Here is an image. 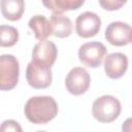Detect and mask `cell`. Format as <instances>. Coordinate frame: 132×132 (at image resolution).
<instances>
[{"label":"cell","instance_id":"6da1fadb","mask_svg":"<svg viewBox=\"0 0 132 132\" xmlns=\"http://www.w3.org/2000/svg\"><path fill=\"white\" fill-rule=\"evenodd\" d=\"M24 111L29 122L35 125H43L56 118L59 108L53 97L34 96L26 102Z\"/></svg>","mask_w":132,"mask_h":132},{"label":"cell","instance_id":"8992f818","mask_svg":"<svg viewBox=\"0 0 132 132\" xmlns=\"http://www.w3.org/2000/svg\"><path fill=\"white\" fill-rule=\"evenodd\" d=\"M26 78L29 86L33 89H46L52 84V69L37 65L31 61L26 69Z\"/></svg>","mask_w":132,"mask_h":132},{"label":"cell","instance_id":"4fadbf2b","mask_svg":"<svg viewBox=\"0 0 132 132\" xmlns=\"http://www.w3.org/2000/svg\"><path fill=\"white\" fill-rule=\"evenodd\" d=\"M28 26L33 31L35 38L38 39L39 41L46 39L48 36L53 34L51 22L44 15L37 14L32 16L29 20Z\"/></svg>","mask_w":132,"mask_h":132},{"label":"cell","instance_id":"5b68a950","mask_svg":"<svg viewBox=\"0 0 132 132\" xmlns=\"http://www.w3.org/2000/svg\"><path fill=\"white\" fill-rule=\"evenodd\" d=\"M90 84H91L90 74L82 67L72 68L68 72L65 78V86L67 91L74 96H79L85 94L90 88Z\"/></svg>","mask_w":132,"mask_h":132},{"label":"cell","instance_id":"7c38bea8","mask_svg":"<svg viewBox=\"0 0 132 132\" xmlns=\"http://www.w3.org/2000/svg\"><path fill=\"white\" fill-rule=\"evenodd\" d=\"M0 9L6 20L19 21L25 11V0H0Z\"/></svg>","mask_w":132,"mask_h":132},{"label":"cell","instance_id":"8fae6325","mask_svg":"<svg viewBox=\"0 0 132 132\" xmlns=\"http://www.w3.org/2000/svg\"><path fill=\"white\" fill-rule=\"evenodd\" d=\"M51 25H52V31L53 35H55L58 38H65L71 35L72 33V23L71 20L62 14V13H55L51 15Z\"/></svg>","mask_w":132,"mask_h":132},{"label":"cell","instance_id":"9a60e30c","mask_svg":"<svg viewBox=\"0 0 132 132\" xmlns=\"http://www.w3.org/2000/svg\"><path fill=\"white\" fill-rule=\"evenodd\" d=\"M19 40V31L8 25L0 26V46L10 47L13 46Z\"/></svg>","mask_w":132,"mask_h":132},{"label":"cell","instance_id":"7a4b0ae2","mask_svg":"<svg viewBox=\"0 0 132 132\" xmlns=\"http://www.w3.org/2000/svg\"><path fill=\"white\" fill-rule=\"evenodd\" d=\"M122 110L120 101L111 95L97 98L92 106V114L100 123H111L120 116Z\"/></svg>","mask_w":132,"mask_h":132},{"label":"cell","instance_id":"30bf717a","mask_svg":"<svg viewBox=\"0 0 132 132\" xmlns=\"http://www.w3.org/2000/svg\"><path fill=\"white\" fill-rule=\"evenodd\" d=\"M128 68V58L122 53L107 55L104 62V71L109 78L117 79L122 77Z\"/></svg>","mask_w":132,"mask_h":132},{"label":"cell","instance_id":"277c9868","mask_svg":"<svg viewBox=\"0 0 132 132\" xmlns=\"http://www.w3.org/2000/svg\"><path fill=\"white\" fill-rule=\"evenodd\" d=\"M106 47L99 41H91L80 45L78 50L79 61L88 67L97 68L99 67L106 55Z\"/></svg>","mask_w":132,"mask_h":132},{"label":"cell","instance_id":"9c48e42d","mask_svg":"<svg viewBox=\"0 0 132 132\" xmlns=\"http://www.w3.org/2000/svg\"><path fill=\"white\" fill-rule=\"evenodd\" d=\"M105 39L112 45L123 46L131 42V27L124 22H112L105 30Z\"/></svg>","mask_w":132,"mask_h":132},{"label":"cell","instance_id":"e0dca14e","mask_svg":"<svg viewBox=\"0 0 132 132\" xmlns=\"http://www.w3.org/2000/svg\"><path fill=\"white\" fill-rule=\"evenodd\" d=\"M22 127L20 124L13 120H6L0 126V132H7V131H18L22 132Z\"/></svg>","mask_w":132,"mask_h":132},{"label":"cell","instance_id":"ba28073f","mask_svg":"<svg viewBox=\"0 0 132 132\" xmlns=\"http://www.w3.org/2000/svg\"><path fill=\"white\" fill-rule=\"evenodd\" d=\"M101 27V19L92 11L80 13L75 21V31L81 38H90L97 35Z\"/></svg>","mask_w":132,"mask_h":132},{"label":"cell","instance_id":"3957f363","mask_svg":"<svg viewBox=\"0 0 132 132\" xmlns=\"http://www.w3.org/2000/svg\"><path fill=\"white\" fill-rule=\"evenodd\" d=\"M20 65L18 59L8 54L0 56V91H9L19 82Z\"/></svg>","mask_w":132,"mask_h":132},{"label":"cell","instance_id":"5bb4252c","mask_svg":"<svg viewBox=\"0 0 132 132\" xmlns=\"http://www.w3.org/2000/svg\"><path fill=\"white\" fill-rule=\"evenodd\" d=\"M44 7L55 13H63L67 10L78 9L84 3L77 0H41Z\"/></svg>","mask_w":132,"mask_h":132},{"label":"cell","instance_id":"ac0fdd59","mask_svg":"<svg viewBox=\"0 0 132 132\" xmlns=\"http://www.w3.org/2000/svg\"><path fill=\"white\" fill-rule=\"evenodd\" d=\"M77 1H79V2H82V3H85V0H77Z\"/></svg>","mask_w":132,"mask_h":132},{"label":"cell","instance_id":"52a82bcc","mask_svg":"<svg viewBox=\"0 0 132 132\" xmlns=\"http://www.w3.org/2000/svg\"><path fill=\"white\" fill-rule=\"evenodd\" d=\"M57 56H58V50L56 44L51 40L44 39L39 41L33 47L32 62L40 66L52 68V66L56 62Z\"/></svg>","mask_w":132,"mask_h":132},{"label":"cell","instance_id":"2e32d148","mask_svg":"<svg viewBox=\"0 0 132 132\" xmlns=\"http://www.w3.org/2000/svg\"><path fill=\"white\" fill-rule=\"evenodd\" d=\"M127 1L128 0H99V4L103 9L107 11H113L123 7Z\"/></svg>","mask_w":132,"mask_h":132}]
</instances>
